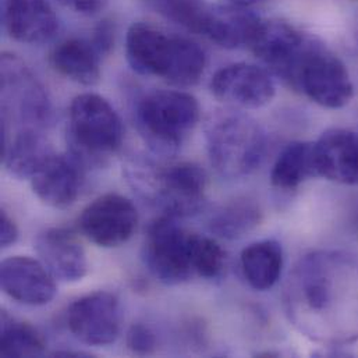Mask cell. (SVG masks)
Returning <instances> with one entry per match:
<instances>
[{
    "mask_svg": "<svg viewBox=\"0 0 358 358\" xmlns=\"http://www.w3.org/2000/svg\"><path fill=\"white\" fill-rule=\"evenodd\" d=\"M101 53L92 41L70 38L50 53L53 69L62 76L83 84L95 85L101 78Z\"/></svg>",
    "mask_w": 358,
    "mask_h": 358,
    "instance_id": "20",
    "label": "cell"
},
{
    "mask_svg": "<svg viewBox=\"0 0 358 358\" xmlns=\"http://www.w3.org/2000/svg\"><path fill=\"white\" fill-rule=\"evenodd\" d=\"M212 95L229 108L258 109L272 102L275 83L266 69L250 63L229 64L210 80Z\"/></svg>",
    "mask_w": 358,
    "mask_h": 358,
    "instance_id": "9",
    "label": "cell"
},
{
    "mask_svg": "<svg viewBox=\"0 0 358 358\" xmlns=\"http://www.w3.org/2000/svg\"><path fill=\"white\" fill-rule=\"evenodd\" d=\"M18 238V229L14 220L4 212H0V244L3 248L13 245Z\"/></svg>",
    "mask_w": 358,
    "mask_h": 358,
    "instance_id": "30",
    "label": "cell"
},
{
    "mask_svg": "<svg viewBox=\"0 0 358 358\" xmlns=\"http://www.w3.org/2000/svg\"><path fill=\"white\" fill-rule=\"evenodd\" d=\"M176 36L147 22L133 24L126 36V56L134 71L165 80L173 57Z\"/></svg>",
    "mask_w": 358,
    "mask_h": 358,
    "instance_id": "14",
    "label": "cell"
},
{
    "mask_svg": "<svg viewBox=\"0 0 358 358\" xmlns=\"http://www.w3.org/2000/svg\"><path fill=\"white\" fill-rule=\"evenodd\" d=\"M3 22L17 42L42 45L55 38L59 18L49 0H4Z\"/></svg>",
    "mask_w": 358,
    "mask_h": 358,
    "instance_id": "13",
    "label": "cell"
},
{
    "mask_svg": "<svg viewBox=\"0 0 358 358\" xmlns=\"http://www.w3.org/2000/svg\"><path fill=\"white\" fill-rule=\"evenodd\" d=\"M70 154L87 166H101L122 145L124 129L115 108L98 94L76 96L69 113Z\"/></svg>",
    "mask_w": 358,
    "mask_h": 358,
    "instance_id": "2",
    "label": "cell"
},
{
    "mask_svg": "<svg viewBox=\"0 0 358 358\" xmlns=\"http://www.w3.org/2000/svg\"><path fill=\"white\" fill-rule=\"evenodd\" d=\"M241 269L248 285L259 292L272 289L283 269V250L276 240L250 244L241 252Z\"/></svg>",
    "mask_w": 358,
    "mask_h": 358,
    "instance_id": "21",
    "label": "cell"
},
{
    "mask_svg": "<svg viewBox=\"0 0 358 358\" xmlns=\"http://www.w3.org/2000/svg\"><path fill=\"white\" fill-rule=\"evenodd\" d=\"M261 217L262 212L258 203L248 198H238L223 205L210 217L209 229L222 238L236 240L252 231Z\"/></svg>",
    "mask_w": 358,
    "mask_h": 358,
    "instance_id": "23",
    "label": "cell"
},
{
    "mask_svg": "<svg viewBox=\"0 0 358 358\" xmlns=\"http://www.w3.org/2000/svg\"><path fill=\"white\" fill-rule=\"evenodd\" d=\"M310 36L293 25L271 20L262 21L250 48L254 55L279 78L290 84Z\"/></svg>",
    "mask_w": 358,
    "mask_h": 358,
    "instance_id": "10",
    "label": "cell"
},
{
    "mask_svg": "<svg viewBox=\"0 0 358 358\" xmlns=\"http://www.w3.org/2000/svg\"><path fill=\"white\" fill-rule=\"evenodd\" d=\"M85 166L71 154H55L32 178L36 196L49 206L67 208L78 198L84 184Z\"/></svg>",
    "mask_w": 358,
    "mask_h": 358,
    "instance_id": "16",
    "label": "cell"
},
{
    "mask_svg": "<svg viewBox=\"0 0 358 358\" xmlns=\"http://www.w3.org/2000/svg\"><path fill=\"white\" fill-rule=\"evenodd\" d=\"M138 224L136 205L120 194H105L91 202L81 213L78 226L94 244L105 248L127 243Z\"/></svg>",
    "mask_w": 358,
    "mask_h": 358,
    "instance_id": "7",
    "label": "cell"
},
{
    "mask_svg": "<svg viewBox=\"0 0 358 358\" xmlns=\"http://www.w3.org/2000/svg\"><path fill=\"white\" fill-rule=\"evenodd\" d=\"M55 276L39 259L29 257H10L0 265V285L14 301L39 307L49 304L56 296Z\"/></svg>",
    "mask_w": 358,
    "mask_h": 358,
    "instance_id": "11",
    "label": "cell"
},
{
    "mask_svg": "<svg viewBox=\"0 0 358 358\" xmlns=\"http://www.w3.org/2000/svg\"><path fill=\"white\" fill-rule=\"evenodd\" d=\"M264 0H231V3H237V4H241V6H252V4H257V3H261Z\"/></svg>",
    "mask_w": 358,
    "mask_h": 358,
    "instance_id": "32",
    "label": "cell"
},
{
    "mask_svg": "<svg viewBox=\"0 0 358 358\" xmlns=\"http://www.w3.org/2000/svg\"><path fill=\"white\" fill-rule=\"evenodd\" d=\"M62 6L71 8L76 13L83 14H94L101 10L103 6V0H56Z\"/></svg>",
    "mask_w": 358,
    "mask_h": 358,
    "instance_id": "31",
    "label": "cell"
},
{
    "mask_svg": "<svg viewBox=\"0 0 358 358\" xmlns=\"http://www.w3.org/2000/svg\"><path fill=\"white\" fill-rule=\"evenodd\" d=\"M205 137L212 166L227 179L252 173L261 165L266 151L262 127L234 108L210 113L205 126Z\"/></svg>",
    "mask_w": 358,
    "mask_h": 358,
    "instance_id": "1",
    "label": "cell"
},
{
    "mask_svg": "<svg viewBox=\"0 0 358 358\" xmlns=\"http://www.w3.org/2000/svg\"><path fill=\"white\" fill-rule=\"evenodd\" d=\"M208 4L209 3L203 0H164L161 10L166 17L185 29L194 34H201Z\"/></svg>",
    "mask_w": 358,
    "mask_h": 358,
    "instance_id": "27",
    "label": "cell"
},
{
    "mask_svg": "<svg viewBox=\"0 0 358 358\" xmlns=\"http://www.w3.org/2000/svg\"><path fill=\"white\" fill-rule=\"evenodd\" d=\"M289 85L328 109L345 108L350 103L355 92L345 63L314 38L308 39Z\"/></svg>",
    "mask_w": 358,
    "mask_h": 358,
    "instance_id": "4",
    "label": "cell"
},
{
    "mask_svg": "<svg viewBox=\"0 0 358 358\" xmlns=\"http://www.w3.org/2000/svg\"><path fill=\"white\" fill-rule=\"evenodd\" d=\"M113 41H115V34L110 22L109 21L101 22L95 29L92 43L96 46L99 53L103 55L110 50V48L113 46Z\"/></svg>",
    "mask_w": 358,
    "mask_h": 358,
    "instance_id": "29",
    "label": "cell"
},
{
    "mask_svg": "<svg viewBox=\"0 0 358 358\" xmlns=\"http://www.w3.org/2000/svg\"><path fill=\"white\" fill-rule=\"evenodd\" d=\"M198 120V101L182 91L151 92L137 109V122L143 137L159 151L178 148Z\"/></svg>",
    "mask_w": 358,
    "mask_h": 358,
    "instance_id": "3",
    "label": "cell"
},
{
    "mask_svg": "<svg viewBox=\"0 0 358 358\" xmlns=\"http://www.w3.org/2000/svg\"><path fill=\"white\" fill-rule=\"evenodd\" d=\"M157 338L155 334L145 325L137 324L130 328L127 332V346L129 349L138 356H148L157 350Z\"/></svg>",
    "mask_w": 358,
    "mask_h": 358,
    "instance_id": "28",
    "label": "cell"
},
{
    "mask_svg": "<svg viewBox=\"0 0 358 358\" xmlns=\"http://www.w3.org/2000/svg\"><path fill=\"white\" fill-rule=\"evenodd\" d=\"M35 250L50 273L63 282H78L88 271L87 254L77 236L63 227L38 234Z\"/></svg>",
    "mask_w": 358,
    "mask_h": 358,
    "instance_id": "17",
    "label": "cell"
},
{
    "mask_svg": "<svg viewBox=\"0 0 358 358\" xmlns=\"http://www.w3.org/2000/svg\"><path fill=\"white\" fill-rule=\"evenodd\" d=\"M158 198L166 215L173 217L198 213L206 199L208 176L196 164L181 162L159 176Z\"/></svg>",
    "mask_w": 358,
    "mask_h": 358,
    "instance_id": "12",
    "label": "cell"
},
{
    "mask_svg": "<svg viewBox=\"0 0 358 358\" xmlns=\"http://www.w3.org/2000/svg\"><path fill=\"white\" fill-rule=\"evenodd\" d=\"M165 215L154 220L147 231L144 259L150 272L164 285H180L189 280L194 272L192 248L195 233L187 231Z\"/></svg>",
    "mask_w": 358,
    "mask_h": 358,
    "instance_id": "5",
    "label": "cell"
},
{
    "mask_svg": "<svg viewBox=\"0 0 358 358\" xmlns=\"http://www.w3.org/2000/svg\"><path fill=\"white\" fill-rule=\"evenodd\" d=\"M46 343L42 335L29 324L1 314V357H38L45 353Z\"/></svg>",
    "mask_w": 358,
    "mask_h": 358,
    "instance_id": "24",
    "label": "cell"
},
{
    "mask_svg": "<svg viewBox=\"0 0 358 358\" xmlns=\"http://www.w3.org/2000/svg\"><path fill=\"white\" fill-rule=\"evenodd\" d=\"M1 123L13 119L18 130H42L50 119V105L43 88L29 70L14 56L1 57Z\"/></svg>",
    "mask_w": 358,
    "mask_h": 358,
    "instance_id": "6",
    "label": "cell"
},
{
    "mask_svg": "<svg viewBox=\"0 0 358 358\" xmlns=\"http://www.w3.org/2000/svg\"><path fill=\"white\" fill-rule=\"evenodd\" d=\"M53 155L42 130L36 129L17 130L1 143L3 162L7 171L20 179L31 180Z\"/></svg>",
    "mask_w": 358,
    "mask_h": 358,
    "instance_id": "19",
    "label": "cell"
},
{
    "mask_svg": "<svg viewBox=\"0 0 358 358\" xmlns=\"http://www.w3.org/2000/svg\"><path fill=\"white\" fill-rule=\"evenodd\" d=\"M71 335L94 348L116 342L122 329V307L116 294L95 292L74 301L67 311Z\"/></svg>",
    "mask_w": 358,
    "mask_h": 358,
    "instance_id": "8",
    "label": "cell"
},
{
    "mask_svg": "<svg viewBox=\"0 0 358 358\" xmlns=\"http://www.w3.org/2000/svg\"><path fill=\"white\" fill-rule=\"evenodd\" d=\"M205 67L203 49L191 39L176 36L175 52L165 81L176 87H192L203 76Z\"/></svg>",
    "mask_w": 358,
    "mask_h": 358,
    "instance_id": "25",
    "label": "cell"
},
{
    "mask_svg": "<svg viewBox=\"0 0 358 358\" xmlns=\"http://www.w3.org/2000/svg\"><path fill=\"white\" fill-rule=\"evenodd\" d=\"M318 178L341 184L358 182V136L346 129H329L313 144Z\"/></svg>",
    "mask_w": 358,
    "mask_h": 358,
    "instance_id": "15",
    "label": "cell"
},
{
    "mask_svg": "<svg viewBox=\"0 0 358 358\" xmlns=\"http://www.w3.org/2000/svg\"><path fill=\"white\" fill-rule=\"evenodd\" d=\"M226 262V254L220 244L210 237L195 234L192 248V264L195 275L213 279L217 278Z\"/></svg>",
    "mask_w": 358,
    "mask_h": 358,
    "instance_id": "26",
    "label": "cell"
},
{
    "mask_svg": "<svg viewBox=\"0 0 358 358\" xmlns=\"http://www.w3.org/2000/svg\"><path fill=\"white\" fill-rule=\"evenodd\" d=\"M313 178H317V171L311 143L289 144L278 157L271 172V182L279 189H294Z\"/></svg>",
    "mask_w": 358,
    "mask_h": 358,
    "instance_id": "22",
    "label": "cell"
},
{
    "mask_svg": "<svg viewBox=\"0 0 358 358\" xmlns=\"http://www.w3.org/2000/svg\"><path fill=\"white\" fill-rule=\"evenodd\" d=\"M262 20L248 8L237 3L208 4L201 34L226 49H237L251 45Z\"/></svg>",
    "mask_w": 358,
    "mask_h": 358,
    "instance_id": "18",
    "label": "cell"
}]
</instances>
